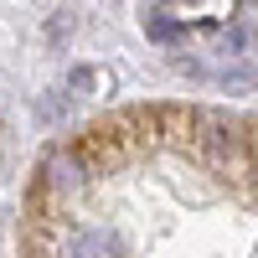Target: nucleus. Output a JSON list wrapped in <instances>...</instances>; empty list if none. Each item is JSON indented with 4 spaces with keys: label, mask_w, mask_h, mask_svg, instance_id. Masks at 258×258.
<instances>
[{
    "label": "nucleus",
    "mask_w": 258,
    "mask_h": 258,
    "mask_svg": "<svg viewBox=\"0 0 258 258\" xmlns=\"http://www.w3.org/2000/svg\"><path fill=\"white\" fill-rule=\"evenodd\" d=\"M145 31L155 36V41H181V36H186L176 21H165V16H150V21H145Z\"/></svg>",
    "instance_id": "nucleus-2"
},
{
    "label": "nucleus",
    "mask_w": 258,
    "mask_h": 258,
    "mask_svg": "<svg viewBox=\"0 0 258 258\" xmlns=\"http://www.w3.org/2000/svg\"><path fill=\"white\" fill-rule=\"evenodd\" d=\"M52 186H57V191H62V186L73 191V186H78V160H68V155L52 160Z\"/></svg>",
    "instance_id": "nucleus-3"
},
{
    "label": "nucleus",
    "mask_w": 258,
    "mask_h": 258,
    "mask_svg": "<svg viewBox=\"0 0 258 258\" xmlns=\"http://www.w3.org/2000/svg\"><path fill=\"white\" fill-rule=\"evenodd\" d=\"M68 258H114V238L109 232H83V238L68 248Z\"/></svg>",
    "instance_id": "nucleus-1"
},
{
    "label": "nucleus",
    "mask_w": 258,
    "mask_h": 258,
    "mask_svg": "<svg viewBox=\"0 0 258 258\" xmlns=\"http://www.w3.org/2000/svg\"><path fill=\"white\" fill-rule=\"evenodd\" d=\"M243 47H248V31H243V26H232V31L217 41V52H222V57H238Z\"/></svg>",
    "instance_id": "nucleus-4"
},
{
    "label": "nucleus",
    "mask_w": 258,
    "mask_h": 258,
    "mask_svg": "<svg viewBox=\"0 0 258 258\" xmlns=\"http://www.w3.org/2000/svg\"><path fill=\"white\" fill-rule=\"evenodd\" d=\"M68 88H73V93H88V88H93V73H88V68L68 73Z\"/></svg>",
    "instance_id": "nucleus-5"
}]
</instances>
